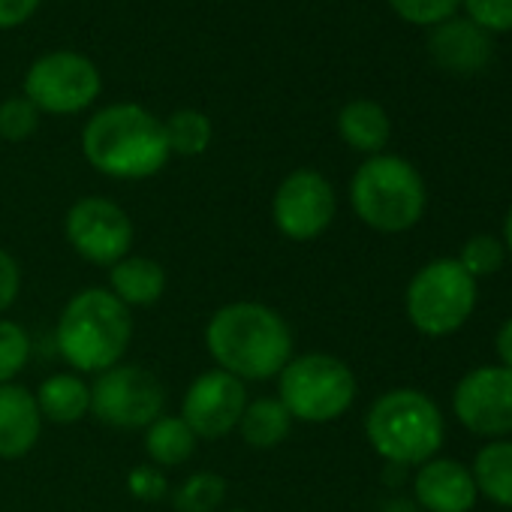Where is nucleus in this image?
Masks as SVG:
<instances>
[{"label":"nucleus","instance_id":"nucleus-19","mask_svg":"<svg viewBox=\"0 0 512 512\" xmlns=\"http://www.w3.org/2000/svg\"><path fill=\"white\" fill-rule=\"evenodd\" d=\"M473 482L491 503L512 509V440H494L473 461Z\"/></svg>","mask_w":512,"mask_h":512},{"label":"nucleus","instance_id":"nucleus-17","mask_svg":"<svg viewBox=\"0 0 512 512\" xmlns=\"http://www.w3.org/2000/svg\"><path fill=\"white\" fill-rule=\"evenodd\" d=\"M109 284H112V296L121 299L127 308H145L154 305L163 290H166V272L160 263L148 260V256H124L121 263L112 266L109 272Z\"/></svg>","mask_w":512,"mask_h":512},{"label":"nucleus","instance_id":"nucleus-7","mask_svg":"<svg viewBox=\"0 0 512 512\" xmlns=\"http://www.w3.org/2000/svg\"><path fill=\"white\" fill-rule=\"evenodd\" d=\"M476 308V281L458 260H434L416 272L407 287V317L428 335L443 338L458 332Z\"/></svg>","mask_w":512,"mask_h":512},{"label":"nucleus","instance_id":"nucleus-11","mask_svg":"<svg viewBox=\"0 0 512 512\" xmlns=\"http://www.w3.org/2000/svg\"><path fill=\"white\" fill-rule=\"evenodd\" d=\"M458 422L482 437L512 434V371L503 365H485L461 377L452 395Z\"/></svg>","mask_w":512,"mask_h":512},{"label":"nucleus","instance_id":"nucleus-24","mask_svg":"<svg viewBox=\"0 0 512 512\" xmlns=\"http://www.w3.org/2000/svg\"><path fill=\"white\" fill-rule=\"evenodd\" d=\"M223 497H226V482H223V476L202 470V473L187 476V479L175 488L172 503H175L178 512H214V509L223 503Z\"/></svg>","mask_w":512,"mask_h":512},{"label":"nucleus","instance_id":"nucleus-25","mask_svg":"<svg viewBox=\"0 0 512 512\" xmlns=\"http://www.w3.org/2000/svg\"><path fill=\"white\" fill-rule=\"evenodd\" d=\"M458 263L473 281L485 278V275H494L503 266V244L494 235H473V238L464 241Z\"/></svg>","mask_w":512,"mask_h":512},{"label":"nucleus","instance_id":"nucleus-12","mask_svg":"<svg viewBox=\"0 0 512 512\" xmlns=\"http://www.w3.org/2000/svg\"><path fill=\"white\" fill-rule=\"evenodd\" d=\"M272 217L287 238L311 241L335 220V190L320 172L299 169L281 181L272 199Z\"/></svg>","mask_w":512,"mask_h":512},{"label":"nucleus","instance_id":"nucleus-14","mask_svg":"<svg viewBox=\"0 0 512 512\" xmlns=\"http://www.w3.org/2000/svg\"><path fill=\"white\" fill-rule=\"evenodd\" d=\"M416 500L428 512H470L479 491L473 473L455 458H431L416 473Z\"/></svg>","mask_w":512,"mask_h":512},{"label":"nucleus","instance_id":"nucleus-26","mask_svg":"<svg viewBox=\"0 0 512 512\" xmlns=\"http://www.w3.org/2000/svg\"><path fill=\"white\" fill-rule=\"evenodd\" d=\"M31 356V341L22 326L0 320V383H10Z\"/></svg>","mask_w":512,"mask_h":512},{"label":"nucleus","instance_id":"nucleus-27","mask_svg":"<svg viewBox=\"0 0 512 512\" xmlns=\"http://www.w3.org/2000/svg\"><path fill=\"white\" fill-rule=\"evenodd\" d=\"M37 124H40V109L28 97L0 103V136L4 139L22 142V139L34 136Z\"/></svg>","mask_w":512,"mask_h":512},{"label":"nucleus","instance_id":"nucleus-4","mask_svg":"<svg viewBox=\"0 0 512 512\" xmlns=\"http://www.w3.org/2000/svg\"><path fill=\"white\" fill-rule=\"evenodd\" d=\"M365 434L389 464H425L443 446V413L416 389H392L371 404Z\"/></svg>","mask_w":512,"mask_h":512},{"label":"nucleus","instance_id":"nucleus-34","mask_svg":"<svg viewBox=\"0 0 512 512\" xmlns=\"http://www.w3.org/2000/svg\"><path fill=\"white\" fill-rule=\"evenodd\" d=\"M503 235H506V247H509V253H512V208H509V214H506V223H503Z\"/></svg>","mask_w":512,"mask_h":512},{"label":"nucleus","instance_id":"nucleus-10","mask_svg":"<svg viewBox=\"0 0 512 512\" xmlns=\"http://www.w3.org/2000/svg\"><path fill=\"white\" fill-rule=\"evenodd\" d=\"M67 241L88 263L115 266L133 244V223L124 208L109 199H79L67 214Z\"/></svg>","mask_w":512,"mask_h":512},{"label":"nucleus","instance_id":"nucleus-31","mask_svg":"<svg viewBox=\"0 0 512 512\" xmlns=\"http://www.w3.org/2000/svg\"><path fill=\"white\" fill-rule=\"evenodd\" d=\"M19 287H22V275H19L16 260L7 250H0V314L16 302Z\"/></svg>","mask_w":512,"mask_h":512},{"label":"nucleus","instance_id":"nucleus-20","mask_svg":"<svg viewBox=\"0 0 512 512\" xmlns=\"http://www.w3.org/2000/svg\"><path fill=\"white\" fill-rule=\"evenodd\" d=\"M37 404L46 419L70 425L91 410V386H85L76 374H55L40 386Z\"/></svg>","mask_w":512,"mask_h":512},{"label":"nucleus","instance_id":"nucleus-16","mask_svg":"<svg viewBox=\"0 0 512 512\" xmlns=\"http://www.w3.org/2000/svg\"><path fill=\"white\" fill-rule=\"evenodd\" d=\"M428 52L437 67L449 73H479L491 61V40L473 22L446 19L428 40Z\"/></svg>","mask_w":512,"mask_h":512},{"label":"nucleus","instance_id":"nucleus-5","mask_svg":"<svg viewBox=\"0 0 512 512\" xmlns=\"http://www.w3.org/2000/svg\"><path fill=\"white\" fill-rule=\"evenodd\" d=\"M350 199L365 226L377 232H407L425 214V181L413 163L374 154L356 169Z\"/></svg>","mask_w":512,"mask_h":512},{"label":"nucleus","instance_id":"nucleus-6","mask_svg":"<svg viewBox=\"0 0 512 512\" xmlns=\"http://www.w3.org/2000/svg\"><path fill=\"white\" fill-rule=\"evenodd\" d=\"M356 401V377L353 371L329 356L308 353L290 359L281 371V404L293 419L302 422H332L350 410Z\"/></svg>","mask_w":512,"mask_h":512},{"label":"nucleus","instance_id":"nucleus-23","mask_svg":"<svg viewBox=\"0 0 512 512\" xmlns=\"http://www.w3.org/2000/svg\"><path fill=\"white\" fill-rule=\"evenodd\" d=\"M166 142H169V154H181V157H196L208 148L211 142V121L196 112V109H181L175 112L166 124Z\"/></svg>","mask_w":512,"mask_h":512},{"label":"nucleus","instance_id":"nucleus-21","mask_svg":"<svg viewBox=\"0 0 512 512\" xmlns=\"http://www.w3.org/2000/svg\"><path fill=\"white\" fill-rule=\"evenodd\" d=\"M290 425H293V416L287 413L281 398H260L244 407L238 431H241L244 443H250L256 449H272L287 440Z\"/></svg>","mask_w":512,"mask_h":512},{"label":"nucleus","instance_id":"nucleus-8","mask_svg":"<svg viewBox=\"0 0 512 512\" xmlns=\"http://www.w3.org/2000/svg\"><path fill=\"white\" fill-rule=\"evenodd\" d=\"M163 404V383L139 365H112L91 386V413L112 428H148Z\"/></svg>","mask_w":512,"mask_h":512},{"label":"nucleus","instance_id":"nucleus-32","mask_svg":"<svg viewBox=\"0 0 512 512\" xmlns=\"http://www.w3.org/2000/svg\"><path fill=\"white\" fill-rule=\"evenodd\" d=\"M40 7V0H0V28H16L28 22Z\"/></svg>","mask_w":512,"mask_h":512},{"label":"nucleus","instance_id":"nucleus-22","mask_svg":"<svg viewBox=\"0 0 512 512\" xmlns=\"http://www.w3.org/2000/svg\"><path fill=\"white\" fill-rule=\"evenodd\" d=\"M145 449L157 467H178L196 449V434L181 416H160L148 425Z\"/></svg>","mask_w":512,"mask_h":512},{"label":"nucleus","instance_id":"nucleus-35","mask_svg":"<svg viewBox=\"0 0 512 512\" xmlns=\"http://www.w3.org/2000/svg\"><path fill=\"white\" fill-rule=\"evenodd\" d=\"M232 512H244V509H232Z\"/></svg>","mask_w":512,"mask_h":512},{"label":"nucleus","instance_id":"nucleus-29","mask_svg":"<svg viewBox=\"0 0 512 512\" xmlns=\"http://www.w3.org/2000/svg\"><path fill=\"white\" fill-rule=\"evenodd\" d=\"M470 22L482 31H512V0H461Z\"/></svg>","mask_w":512,"mask_h":512},{"label":"nucleus","instance_id":"nucleus-33","mask_svg":"<svg viewBox=\"0 0 512 512\" xmlns=\"http://www.w3.org/2000/svg\"><path fill=\"white\" fill-rule=\"evenodd\" d=\"M494 350H497L500 365L512 371V317L500 326V332H497V338H494Z\"/></svg>","mask_w":512,"mask_h":512},{"label":"nucleus","instance_id":"nucleus-2","mask_svg":"<svg viewBox=\"0 0 512 512\" xmlns=\"http://www.w3.org/2000/svg\"><path fill=\"white\" fill-rule=\"evenodd\" d=\"M85 157L109 178H148L169 160L163 121L136 103H118L97 112L82 136Z\"/></svg>","mask_w":512,"mask_h":512},{"label":"nucleus","instance_id":"nucleus-13","mask_svg":"<svg viewBox=\"0 0 512 512\" xmlns=\"http://www.w3.org/2000/svg\"><path fill=\"white\" fill-rule=\"evenodd\" d=\"M244 407H247L244 383L217 368V371H205L190 383L181 404V419L190 425L196 437L217 440L226 437L232 428H238Z\"/></svg>","mask_w":512,"mask_h":512},{"label":"nucleus","instance_id":"nucleus-18","mask_svg":"<svg viewBox=\"0 0 512 512\" xmlns=\"http://www.w3.org/2000/svg\"><path fill=\"white\" fill-rule=\"evenodd\" d=\"M338 130H341V139L350 148L365 151V154H380L386 148V142H389L392 124H389V115L383 112L380 103L353 100V103H347L341 109Z\"/></svg>","mask_w":512,"mask_h":512},{"label":"nucleus","instance_id":"nucleus-28","mask_svg":"<svg viewBox=\"0 0 512 512\" xmlns=\"http://www.w3.org/2000/svg\"><path fill=\"white\" fill-rule=\"evenodd\" d=\"M389 4L410 25H443L461 0H389Z\"/></svg>","mask_w":512,"mask_h":512},{"label":"nucleus","instance_id":"nucleus-15","mask_svg":"<svg viewBox=\"0 0 512 512\" xmlns=\"http://www.w3.org/2000/svg\"><path fill=\"white\" fill-rule=\"evenodd\" d=\"M43 431L37 398L16 383H0V458L28 455Z\"/></svg>","mask_w":512,"mask_h":512},{"label":"nucleus","instance_id":"nucleus-9","mask_svg":"<svg viewBox=\"0 0 512 512\" xmlns=\"http://www.w3.org/2000/svg\"><path fill=\"white\" fill-rule=\"evenodd\" d=\"M25 94L40 112L73 115L97 100L100 73L85 55L52 52L28 70Z\"/></svg>","mask_w":512,"mask_h":512},{"label":"nucleus","instance_id":"nucleus-1","mask_svg":"<svg viewBox=\"0 0 512 512\" xmlns=\"http://www.w3.org/2000/svg\"><path fill=\"white\" fill-rule=\"evenodd\" d=\"M205 344L220 371L241 383L278 377L293 359V332L287 320L256 302L220 308L205 329Z\"/></svg>","mask_w":512,"mask_h":512},{"label":"nucleus","instance_id":"nucleus-3","mask_svg":"<svg viewBox=\"0 0 512 512\" xmlns=\"http://www.w3.org/2000/svg\"><path fill=\"white\" fill-rule=\"evenodd\" d=\"M133 335L130 311L109 290H82L64 308L55 341L61 356L79 371H106L121 362Z\"/></svg>","mask_w":512,"mask_h":512},{"label":"nucleus","instance_id":"nucleus-30","mask_svg":"<svg viewBox=\"0 0 512 512\" xmlns=\"http://www.w3.org/2000/svg\"><path fill=\"white\" fill-rule=\"evenodd\" d=\"M127 488H130V494H133V497L154 503V500H160V497L166 494V476L160 473V467H157V464H139V467H133V470H130V476H127Z\"/></svg>","mask_w":512,"mask_h":512}]
</instances>
